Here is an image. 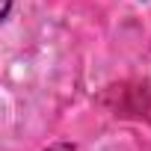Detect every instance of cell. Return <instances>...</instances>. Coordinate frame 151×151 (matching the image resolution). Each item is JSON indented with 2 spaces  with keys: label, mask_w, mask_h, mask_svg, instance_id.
<instances>
[{
  "label": "cell",
  "mask_w": 151,
  "mask_h": 151,
  "mask_svg": "<svg viewBox=\"0 0 151 151\" xmlns=\"http://www.w3.org/2000/svg\"><path fill=\"white\" fill-rule=\"evenodd\" d=\"M47 151H77V148H74V145H65V142H59V145H50Z\"/></svg>",
  "instance_id": "cell-1"
}]
</instances>
